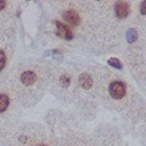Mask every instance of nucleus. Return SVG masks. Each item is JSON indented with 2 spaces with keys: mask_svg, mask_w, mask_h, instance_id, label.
<instances>
[{
  "mask_svg": "<svg viewBox=\"0 0 146 146\" xmlns=\"http://www.w3.org/2000/svg\"><path fill=\"white\" fill-rule=\"evenodd\" d=\"M127 39L129 40V42H135V40L138 39V32H136V29L131 28V29L128 31V33H127Z\"/></svg>",
  "mask_w": 146,
  "mask_h": 146,
  "instance_id": "nucleus-9",
  "label": "nucleus"
},
{
  "mask_svg": "<svg viewBox=\"0 0 146 146\" xmlns=\"http://www.w3.org/2000/svg\"><path fill=\"white\" fill-rule=\"evenodd\" d=\"M10 107V96L5 93H0V115L5 113Z\"/></svg>",
  "mask_w": 146,
  "mask_h": 146,
  "instance_id": "nucleus-8",
  "label": "nucleus"
},
{
  "mask_svg": "<svg viewBox=\"0 0 146 146\" xmlns=\"http://www.w3.org/2000/svg\"><path fill=\"white\" fill-rule=\"evenodd\" d=\"M57 82H58V85H60V88L68 89L72 85V82H73L72 80V76L70 74V73H67V72H63V73H61V74L58 76Z\"/></svg>",
  "mask_w": 146,
  "mask_h": 146,
  "instance_id": "nucleus-6",
  "label": "nucleus"
},
{
  "mask_svg": "<svg viewBox=\"0 0 146 146\" xmlns=\"http://www.w3.org/2000/svg\"><path fill=\"white\" fill-rule=\"evenodd\" d=\"M9 57H10L9 49L6 46H0V72H3V70L6 67Z\"/></svg>",
  "mask_w": 146,
  "mask_h": 146,
  "instance_id": "nucleus-7",
  "label": "nucleus"
},
{
  "mask_svg": "<svg viewBox=\"0 0 146 146\" xmlns=\"http://www.w3.org/2000/svg\"><path fill=\"white\" fill-rule=\"evenodd\" d=\"M77 83H78V86L80 89H84V90H90L94 88V84H95V80L93 78V76L88 72H84L77 78Z\"/></svg>",
  "mask_w": 146,
  "mask_h": 146,
  "instance_id": "nucleus-5",
  "label": "nucleus"
},
{
  "mask_svg": "<svg viewBox=\"0 0 146 146\" xmlns=\"http://www.w3.org/2000/svg\"><path fill=\"white\" fill-rule=\"evenodd\" d=\"M108 65L112 66L113 68H117V70H121V68H122V63H121L119 60H118V58H116V57L110 58V60H108Z\"/></svg>",
  "mask_w": 146,
  "mask_h": 146,
  "instance_id": "nucleus-10",
  "label": "nucleus"
},
{
  "mask_svg": "<svg viewBox=\"0 0 146 146\" xmlns=\"http://www.w3.org/2000/svg\"><path fill=\"white\" fill-rule=\"evenodd\" d=\"M6 6H7V3L6 1H3V0H0V11L5 10Z\"/></svg>",
  "mask_w": 146,
  "mask_h": 146,
  "instance_id": "nucleus-11",
  "label": "nucleus"
},
{
  "mask_svg": "<svg viewBox=\"0 0 146 146\" xmlns=\"http://www.w3.org/2000/svg\"><path fill=\"white\" fill-rule=\"evenodd\" d=\"M43 71V70H42ZM39 71V68H22L15 77V88L20 98L34 96L36 90L44 88L48 80L46 73Z\"/></svg>",
  "mask_w": 146,
  "mask_h": 146,
  "instance_id": "nucleus-1",
  "label": "nucleus"
},
{
  "mask_svg": "<svg viewBox=\"0 0 146 146\" xmlns=\"http://www.w3.org/2000/svg\"><path fill=\"white\" fill-rule=\"evenodd\" d=\"M112 11L117 20H127L131 13V5L127 1L112 3Z\"/></svg>",
  "mask_w": 146,
  "mask_h": 146,
  "instance_id": "nucleus-3",
  "label": "nucleus"
},
{
  "mask_svg": "<svg viewBox=\"0 0 146 146\" xmlns=\"http://www.w3.org/2000/svg\"><path fill=\"white\" fill-rule=\"evenodd\" d=\"M108 94L115 101H122L127 96V85L119 79L112 80L108 85Z\"/></svg>",
  "mask_w": 146,
  "mask_h": 146,
  "instance_id": "nucleus-2",
  "label": "nucleus"
},
{
  "mask_svg": "<svg viewBox=\"0 0 146 146\" xmlns=\"http://www.w3.org/2000/svg\"><path fill=\"white\" fill-rule=\"evenodd\" d=\"M54 25L56 26V34L58 36H61L62 39L67 40V42L73 40V38H74V33H73V31L67 25H65L63 22H60L57 20L54 21Z\"/></svg>",
  "mask_w": 146,
  "mask_h": 146,
  "instance_id": "nucleus-4",
  "label": "nucleus"
}]
</instances>
